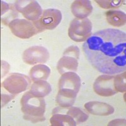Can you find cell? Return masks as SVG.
<instances>
[{"label": "cell", "instance_id": "1", "mask_svg": "<svg viewBox=\"0 0 126 126\" xmlns=\"http://www.w3.org/2000/svg\"><path fill=\"white\" fill-rule=\"evenodd\" d=\"M90 64L105 75L126 71V34L119 29H107L91 34L83 44Z\"/></svg>", "mask_w": 126, "mask_h": 126}, {"label": "cell", "instance_id": "2", "mask_svg": "<svg viewBox=\"0 0 126 126\" xmlns=\"http://www.w3.org/2000/svg\"><path fill=\"white\" fill-rule=\"evenodd\" d=\"M20 103L25 120L33 123L45 120L46 102L43 98L36 97L28 92L22 96Z\"/></svg>", "mask_w": 126, "mask_h": 126}, {"label": "cell", "instance_id": "3", "mask_svg": "<svg viewBox=\"0 0 126 126\" xmlns=\"http://www.w3.org/2000/svg\"><path fill=\"white\" fill-rule=\"evenodd\" d=\"M92 23L90 19L76 18L71 22L68 29V35L73 41L76 42H85L91 35Z\"/></svg>", "mask_w": 126, "mask_h": 126}, {"label": "cell", "instance_id": "4", "mask_svg": "<svg viewBox=\"0 0 126 126\" xmlns=\"http://www.w3.org/2000/svg\"><path fill=\"white\" fill-rule=\"evenodd\" d=\"M62 18L63 15L60 10L50 8L44 10L40 18L33 23L41 32L46 30L54 29L61 23Z\"/></svg>", "mask_w": 126, "mask_h": 126}, {"label": "cell", "instance_id": "5", "mask_svg": "<svg viewBox=\"0 0 126 126\" xmlns=\"http://www.w3.org/2000/svg\"><path fill=\"white\" fill-rule=\"evenodd\" d=\"M29 78L21 73H11L2 83V86L6 91L13 94L25 92L29 87Z\"/></svg>", "mask_w": 126, "mask_h": 126}, {"label": "cell", "instance_id": "6", "mask_svg": "<svg viewBox=\"0 0 126 126\" xmlns=\"http://www.w3.org/2000/svg\"><path fill=\"white\" fill-rule=\"evenodd\" d=\"M8 26L13 34L20 39H30L40 32L33 22L26 19H13Z\"/></svg>", "mask_w": 126, "mask_h": 126}, {"label": "cell", "instance_id": "7", "mask_svg": "<svg viewBox=\"0 0 126 126\" xmlns=\"http://www.w3.org/2000/svg\"><path fill=\"white\" fill-rule=\"evenodd\" d=\"M58 83L59 92L77 95L81 87V78L75 72H67L61 75Z\"/></svg>", "mask_w": 126, "mask_h": 126}, {"label": "cell", "instance_id": "8", "mask_svg": "<svg viewBox=\"0 0 126 126\" xmlns=\"http://www.w3.org/2000/svg\"><path fill=\"white\" fill-rule=\"evenodd\" d=\"M14 5L16 10L29 21L38 20L43 12L39 3L35 0L16 1Z\"/></svg>", "mask_w": 126, "mask_h": 126}, {"label": "cell", "instance_id": "9", "mask_svg": "<svg viewBox=\"0 0 126 126\" xmlns=\"http://www.w3.org/2000/svg\"><path fill=\"white\" fill-rule=\"evenodd\" d=\"M114 75H103L99 76L93 83L94 92L100 96H111L117 92L114 87Z\"/></svg>", "mask_w": 126, "mask_h": 126}, {"label": "cell", "instance_id": "10", "mask_svg": "<svg viewBox=\"0 0 126 126\" xmlns=\"http://www.w3.org/2000/svg\"><path fill=\"white\" fill-rule=\"evenodd\" d=\"M49 52L43 46H35L26 49L23 53L22 59L24 63L30 65L38 63H46L49 59Z\"/></svg>", "mask_w": 126, "mask_h": 126}, {"label": "cell", "instance_id": "11", "mask_svg": "<svg viewBox=\"0 0 126 126\" xmlns=\"http://www.w3.org/2000/svg\"><path fill=\"white\" fill-rule=\"evenodd\" d=\"M85 108L91 114L100 116H107L113 113L115 109L112 105L103 102H89L85 103Z\"/></svg>", "mask_w": 126, "mask_h": 126}, {"label": "cell", "instance_id": "12", "mask_svg": "<svg viewBox=\"0 0 126 126\" xmlns=\"http://www.w3.org/2000/svg\"><path fill=\"white\" fill-rule=\"evenodd\" d=\"M72 13L78 18H85L93 12V6L90 1L76 0L71 6Z\"/></svg>", "mask_w": 126, "mask_h": 126}, {"label": "cell", "instance_id": "13", "mask_svg": "<svg viewBox=\"0 0 126 126\" xmlns=\"http://www.w3.org/2000/svg\"><path fill=\"white\" fill-rule=\"evenodd\" d=\"M55 113H66L69 115L76 120L77 124L86 122L88 119V115L85 113L81 109L73 106L69 107H57L52 110V114Z\"/></svg>", "mask_w": 126, "mask_h": 126}, {"label": "cell", "instance_id": "14", "mask_svg": "<svg viewBox=\"0 0 126 126\" xmlns=\"http://www.w3.org/2000/svg\"><path fill=\"white\" fill-rule=\"evenodd\" d=\"M78 60L73 57L63 56L57 63V71L61 75L67 72H76L78 67Z\"/></svg>", "mask_w": 126, "mask_h": 126}, {"label": "cell", "instance_id": "15", "mask_svg": "<svg viewBox=\"0 0 126 126\" xmlns=\"http://www.w3.org/2000/svg\"><path fill=\"white\" fill-rule=\"evenodd\" d=\"M51 85L45 80L35 81L32 85L29 92L33 96L39 98H44L51 92Z\"/></svg>", "mask_w": 126, "mask_h": 126}, {"label": "cell", "instance_id": "16", "mask_svg": "<svg viewBox=\"0 0 126 126\" xmlns=\"http://www.w3.org/2000/svg\"><path fill=\"white\" fill-rule=\"evenodd\" d=\"M108 23L113 27H120L126 24V15L120 10H109L105 13Z\"/></svg>", "mask_w": 126, "mask_h": 126}, {"label": "cell", "instance_id": "17", "mask_svg": "<svg viewBox=\"0 0 126 126\" xmlns=\"http://www.w3.org/2000/svg\"><path fill=\"white\" fill-rule=\"evenodd\" d=\"M50 68L42 64L35 65L30 71V77L33 82L39 80L46 81L50 76Z\"/></svg>", "mask_w": 126, "mask_h": 126}, {"label": "cell", "instance_id": "18", "mask_svg": "<svg viewBox=\"0 0 126 126\" xmlns=\"http://www.w3.org/2000/svg\"><path fill=\"white\" fill-rule=\"evenodd\" d=\"M50 123L52 126H75L76 120L66 113H55L50 119Z\"/></svg>", "mask_w": 126, "mask_h": 126}, {"label": "cell", "instance_id": "19", "mask_svg": "<svg viewBox=\"0 0 126 126\" xmlns=\"http://www.w3.org/2000/svg\"><path fill=\"white\" fill-rule=\"evenodd\" d=\"M1 16H3L5 14L7 13L8 16L6 19L4 20L3 23H8V18H10V17H15L17 15L16 14V9L15 7V5H13L12 4H9V3H6L4 1H1Z\"/></svg>", "mask_w": 126, "mask_h": 126}, {"label": "cell", "instance_id": "20", "mask_svg": "<svg viewBox=\"0 0 126 126\" xmlns=\"http://www.w3.org/2000/svg\"><path fill=\"white\" fill-rule=\"evenodd\" d=\"M114 87L117 92H126V71L115 76Z\"/></svg>", "mask_w": 126, "mask_h": 126}, {"label": "cell", "instance_id": "21", "mask_svg": "<svg viewBox=\"0 0 126 126\" xmlns=\"http://www.w3.org/2000/svg\"><path fill=\"white\" fill-rule=\"evenodd\" d=\"M95 2H96L99 6L101 8L104 9H110V8H119L122 5L123 3V1L120 0H96Z\"/></svg>", "mask_w": 126, "mask_h": 126}, {"label": "cell", "instance_id": "22", "mask_svg": "<svg viewBox=\"0 0 126 126\" xmlns=\"http://www.w3.org/2000/svg\"><path fill=\"white\" fill-rule=\"evenodd\" d=\"M79 54H80L79 49L78 47L76 46H71L70 47H67L63 52V56H71V57H75L77 59H79Z\"/></svg>", "mask_w": 126, "mask_h": 126}, {"label": "cell", "instance_id": "23", "mask_svg": "<svg viewBox=\"0 0 126 126\" xmlns=\"http://www.w3.org/2000/svg\"><path fill=\"white\" fill-rule=\"evenodd\" d=\"M15 96V94H12V93H8L6 94L5 93H1V107H3L4 105H6V103H8L10 100H12V99H13Z\"/></svg>", "mask_w": 126, "mask_h": 126}, {"label": "cell", "instance_id": "24", "mask_svg": "<svg viewBox=\"0 0 126 126\" xmlns=\"http://www.w3.org/2000/svg\"><path fill=\"white\" fill-rule=\"evenodd\" d=\"M126 125V119H116L110 122L108 126H124Z\"/></svg>", "mask_w": 126, "mask_h": 126}, {"label": "cell", "instance_id": "25", "mask_svg": "<svg viewBox=\"0 0 126 126\" xmlns=\"http://www.w3.org/2000/svg\"><path fill=\"white\" fill-rule=\"evenodd\" d=\"M1 78H3L4 76V70H6V71L8 72L10 66H9L7 63H6L4 61H1Z\"/></svg>", "mask_w": 126, "mask_h": 126}]
</instances>
